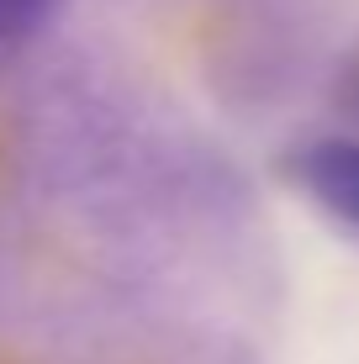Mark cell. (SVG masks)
I'll use <instances>...</instances> for the list:
<instances>
[{
	"label": "cell",
	"mask_w": 359,
	"mask_h": 364,
	"mask_svg": "<svg viewBox=\"0 0 359 364\" xmlns=\"http://www.w3.org/2000/svg\"><path fill=\"white\" fill-rule=\"evenodd\" d=\"M280 174L301 200H312L328 222L359 232V137L328 132L291 143L280 159Z\"/></svg>",
	"instance_id": "1"
},
{
	"label": "cell",
	"mask_w": 359,
	"mask_h": 364,
	"mask_svg": "<svg viewBox=\"0 0 359 364\" xmlns=\"http://www.w3.org/2000/svg\"><path fill=\"white\" fill-rule=\"evenodd\" d=\"M58 6L64 0H0V48H11L21 37H32L37 27H48L58 16Z\"/></svg>",
	"instance_id": "2"
},
{
	"label": "cell",
	"mask_w": 359,
	"mask_h": 364,
	"mask_svg": "<svg viewBox=\"0 0 359 364\" xmlns=\"http://www.w3.org/2000/svg\"><path fill=\"white\" fill-rule=\"evenodd\" d=\"M328 95H333V106H338L349 122H359V43L338 58V69H333V90H328Z\"/></svg>",
	"instance_id": "3"
}]
</instances>
